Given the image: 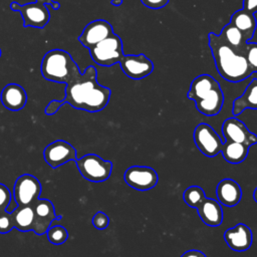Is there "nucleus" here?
<instances>
[{"label": "nucleus", "mask_w": 257, "mask_h": 257, "mask_svg": "<svg viewBox=\"0 0 257 257\" xmlns=\"http://www.w3.org/2000/svg\"><path fill=\"white\" fill-rule=\"evenodd\" d=\"M111 91L97 82V71L89 65L66 83L65 97L62 100H51L45 107V114H54L64 103L76 109L88 112L102 110L108 103Z\"/></svg>", "instance_id": "1"}, {"label": "nucleus", "mask_w": 257, "mask_h": 257, "mask_svg": "<svg viewBox=\"0 0 257 257\" xmlns=\"http://www.w3.org/2000/svg\"><path fill=\"white\" fill-rule=\"evenodd\" d=\"M208 42L218 73L225 80L240 82L253 73L245 54L233 49L220 34L209 33Z\"/></svg>", "instance_id": "2"}, {"label": "nucleus", "mask_w": 257, "mask_h": 257, "mask_svg": "<svg viewBox=\"0 0 257 257\" xmlns=\"http://www.w3.org/2000/svg\"><path fill=\"white\" fill-rule=\"evenodd\" d=\"M187 97L195 101L196 108L208 116L220 112L224 104V93L219 82L210 74H201L193 79Z\"/></svg>", "instance_id": "3"}, {"label": "nucleus", "mask_w": 257, "mask_h": 257, "mask_svg": "<svg viewBox=\"0 0 257 257\" xmlns=\"http://www.w3.org/2000/svg\"><path fill=\"white\" fill-rule=\"evenodd\" d=\"M40 69L45 79L65 84L80 72L71 55L63 49H52L46 52Z\"/></svg>", "instance_id": "4"}, {"label": "nucleus", "mask_w": 257, "mask_h": 257, "mask_svg": "<svg viewBox=\"0 0 257 257\" xmlns=\"http://www.w3.org/2000/svg\"><path fill=\"white\" fill-rule=\"evenodd\" d=\"M50 5L52 9L58 10L60 4L54 0H35L33 3L20 5L13 1L10 3V9L21 13L24 27L43 28L46 26L50 19V12L47 9Z\"/></svg>", "instance_id": "5"}, {"label": "nucleus", "mask_w": 257, "mask_h": 257, "mask_svg": "<svg viewBox=\"0 0 257 257\" xmlns=\"http://www.w3.org/2000/svg\"><path fill=\"white\" fill-rule=\"evenodd\" d=\"M92 60L100 66H111L122 58V41L114 32L88 49Z\"/></svg>", "instance_id": "6"}, {"label": "nucleus", "mask_w": 257, "mask_h": 257, "mask_svg": "<svg viewBox=\"0 0 257 257\" xmlns=\"http://www.w3.org/2000/svg\"><path fill=\"white\" fill-rule=\"evenodd\" d=\"M74 162L80 175L85 180L92 183L106 181L112 171V163L101 159L95 154L84 155Z\"/></svg>", "instance_id": "7"}, {"label": "nucleus", "mask_w": 257, "mask_h": 257, "mask_svg": "<svg viewBox=\"0 0 257 257\" xmlns=\"http://www.w3.org/2000/svg\"><path fill=\"white\" fill-rule=\"evenodd\" d=\"M41 184L30 174L19 176L13 187V199L17 206H31L40 198Z\"/></svg>", "instance_id": "8"}, {"label": "nucleus", "mask_w": 257, "mask_h": 257, "mask_svg": "<svg viewBox=\"0 0 257 257\" xmlns=\"http://www.w3.org/2000/svg\"><path fill=\"white\" fill-rule=\"evenodd\" d=\"M194 142L199 151L208 158L217 156L221 152L223 146L216 131L205 122H202L195 127Z\"/></svg>", "instance_id": "9"}, {"label": "nucleus", "mask_w": 257, "mask_h": 257, "mask_svg": "<svg viewBox=\"0 0 257 257\" xmlns=\"http://www.w3.org/2000/svg\"><path fill=\"white\" fill-rule=\"evenodd\" d=\"M124 182L135 190L148 191L153 189L159 181L157 172L147 166L130 167L123 174Z\"/></svg>", "instance_id": "10"}, {"label": "nucleus", "mask_w": 257, "mask_h": 257, "mask_svg": "<svg viewBox=\"0 0 257 257\" xmlns=\"http://www.w3.org/2000/svg\"><path fill=\"white\" fill-rule=\"evenodd\" d=\"M43 157L52 169H56L69 161H75L76 150L68 142L63 140H57L45 147L43 151Z\"/></svg>", "instance_id": "11"}, {"label": "nucleus", "mask_w": 257, "mask_h": 257, "mask_svg": "<svg viewBox=\"0 0 257 257\" xmlns=\"http://www.w3.org/2000/svg\"><path fill=\"white\" fill-rule=\"evenodd\" d=\"M119 65L122 72L133 79H142L150 75L154 70L153 61L144 53L123 55L119 61Z\"/></svg>", "instance_id": "12"}, {"label": "nucleus", "mask_w": 257, "mask_h": 257, "mask_svg": "<svg viewBox=\"0 0 257 257\" xmlns=\"http://www.w3.org/2000/svg\"><path fill=\"white\" fill-rule=\"evenodd\" d=\"M222 133L225 141L236 142L248 147L257 144V135L251 133L243 121L237 117H229L222 124Z\"/></svg>", "instance_id": "13"}, {"label": "nucleus", "mask_w": 257, "mask_h": 257, "mask_svg": "<svg viewBox=\"0 0 257 257\" xmlns=\"http://www.w3.org/2000/svg\"><path fill=\"white\" fill-rule=\"evenodd\" d=\"M31 206L34 213L32 231L36 235H43L47 232L52 222L57 218L54 206L51 201L41 198H39Z\"/></svg>", "instance_id": "14"}, {"label": "nucleus", "mask_w": 257, "mask_h": 257, "mask_svg": "<svg viewBox=\"0 0 257 257\" xmlns=\"http://www.w3.org/2000/svg\"><path fill=\"white\" fill-rule=\"evenodd\" d=\"M112 33L113 28L109 22L103 19H96L86 24L77 39L85 48L89 49Z\"/></svg>", "instance_id": "15"}, {"label": "nucleus", "mask_w": 257, "mask_h": 257, "mask_svg": "<svg viewBox=\"0 0 257 257\" xmlns=\"http://www.w3.org/2000/svg\"><path fill=\"white\" fill-rule=\"evenodd\" d=\"M224 239L229 248L234 251L243 252L251 247L253 237L250 228L245 224L239 223L225 231Z\"/></svg>", "instance_id": "16"}, {"label": "nucleus", "mask_w": 257, "mask_h": 257, "mask_svg": "<svg viewBox=\"0 0 257 257\" xmlns=\"http://www.w3.org/2000/svg\"><path fill=\"white\" fill-rule=\"evenodd\" d=\"M1 102L9 110H20L27 102V93L21 85L9 83L1 91Z\"/></svg>", "instance_id": "17"}, {"label": "nucleus", "mask_w": 257, "mask_h": 257, "mask_svg": "<svg viewBox=\"0 0 257 257\" xmlns=\"http://www.w3.org/2000/svg\"><path fill=\"white\" fill-rule=\"evenodd\" d=\"M217 198L220 204L226 207L236 206L242 198V190L237 182L232 179H223L216 188Z\"/></svg>", "instance_id": "18"}, {"label": "nucleus", "mask_w": 257, "mask_h": 257, "mask_svg": "<svg viewBox=\"0 0 257 257\" xmlns=\"http://www.w3.org/2000/svg\"><path fill=\"white\" fill-rule=\"evenodd\" d=\"M202 222L208 226L216 227L223 222V210L219 201L205 197L197 207Z\"/></svg>", "instance_id": "19"}, {"label": "nucleus", "mask_w": 257, "mask_h": 257, "mask_svg": "<svg viewBox=\"0 0 257 257\" xmlns=\"http://www.w3.org/2000/svg\"><path fill=\"white\" fill-rule=\"evenodd\" d=\"M247 108L257 109V78H253L242 95L234 99L232 113L237 116Z\"/></svg>", "instance_id": "20"}, {"label": "nucleus", "mask_w": 257, "mask_h": 257, "mask_svg": "<svg viewBox=\"0 0 257 257\" xmlns=\"http://www.w3.org/2000/svg\"><path fill=\"white\" fill-rule=\"evenodd\" d=\"M230 23L241 30L248 41L254 36L257 27V21L254 14H251L244 9L237 10L232 14Z\"/></svg>", "instance_id": "21"}, {"label": "nucleus", "mask_w": 257, "mask_h": 257, "mask_svg": "<svg viewBox=\"0 0 257 257\" xmlns=\"http://www.w3.org/2000/svg\"><path fill=\"white\" fill-rule=\"evenodd\" d=\"M220 35L233 49H235L237 52L241 54H245L248 40L243 34V32L239 30L236 26L229 22L227 25L224 26Z\"/></svg>", "instance_id": "22"}, {"label": "nucleus", "mask_w": 257, "mask_h": 257, "mask_svg": "<svg viewBox=\"0 0 257 257\" xmlns=\"http://www.w3.org/2000/svg\"><path fill=\"white\" fill-rule=\"evenodd\" d=\"M12 220L14 228L21 232H28L32 230L34 213L32 206H17L12 212Z\"/></svg>", "instance_id": "23"}, {"label": "nucleus", "mask_w": 257, "mask_h": 257, "mask_svg": "<svg viewBox=\"0 0 257 257\" xmlns=\"http://www.w3.org/2000/svg\"><path fill=\"white\" fill-rule=\"evenodd\" d=\"M223 158L231 164H239L243 162L249 153V147L240 143L225 141L222 146Z\"/></svg>", "instance_id": "24"}, {"label": "nucleus", "mask_w": 257, "mask_h": 257, "mask_svg": "<svg viewBox=\"0 0 257 257\" xmlns=\"http://www.w3.org/2000/svg\"><path fill=\"white\" fill-rule=\"evenodd\" d=\"M206 197L204 190L199 186H191L187 188L184 192L183 198L185 203L192 208L197 209L202 200Z\"/></svg>", "instance_id": "25"}, {"label": "nucleus", "mask_w": 257, "mask_h": 257, "mask_svg": "<svg viewBox=\"0 0 257 257\" xmlns=\"http://www.w3.org/2000/svg\"><path fill=\"white\" fill-rule=\"evenodd\" d=\"M48 241L53 245H60L68 239L67 230L60 225L50 226L46 232Z\"/></svg>", "instance_id": "26"}, {"label": "nucleus", "mask_w": 257, "mask_h": 257, "mask_svg": "<svg viewBox=\"0 0 257 257\" xmlns=\"http://www.w3.org/2000/svg\"><path fill=\"white\" fill-rule=\"evenodd\" d=\"M245 56L252 72L253 73L257 72V43L256 42H251L247 44Z\"/></svg>", "instance_id": "27"}, {"label": "nucleus", "mask_w": 257, "mask_h": 257, "mask_svg": "<svg viewBox=\"0 0 257 257\" xmlns=\"http://www.w3.org/2000/svg\"><path fill=\"white\" fill-rule=\"evenodd\" d=\"M14 228L12 215L6 210L0 212V234H6Z\"/></svg>", "instance_id": "28"}, {"label": "nucleus", "mask_w": 257, "mask_h": 257, "mask_svg": "<svg viewBox=\"0 0 257 257\" xmlns=\"http://www.w3.org/2000/svg\"><path fill=\"white\" fill-rule=\"evenodd\" d=\"M91 222H92V225L94 226V228H96L97 230H104L109 224V218L105 213L98 211L92 217Z\"/></svg>", "instance_id": "29"}, {"label": "nucleus", "mask_w": 257, "mask_h": 257, "mask_svg": "<svg viewBox=\"0 0 257 257\" xmlns=\"http://www.w3.org/2000/svg\"><path fill=\"white\" fill-rule=\"evenodd\" d=\"M11 193L9 189L4 185L0 183V212L7 209L11 202Z\"/></svg>", "instance_id": "30"}, {"label": "nucleus", "mask_w": 257, "mask_h": 257, "mask_svg": "<svg viewBox=\"0 0 257 257\" xmlns=\"http://www.w3.org/2000/svg\"><path fill=\"white\" fill-rule=\"evenodd\" d=\"M170 0H141V2L150 9H161L165 7Z\"/></svg>", "instance_id": "31"}, {"label": "nucleus", "mask_w": 257, "mask_h": 257, "mask_svg": "<svg viewBox=\"0 0 257 257\" xmlns=\"http://www.w3.org/2000/svg\"><path fill=\"white\" fill-rule=\"evenodd\" d=\"M243 9L251 14L257 12V0H243Z\"/></svg>", "instance_id": "32"}, {"label": "nucleus", "mask_w": 257, "mask_h": 257, "mask_svg": "<svg viewBox=\"0 0 257 257\" xmlns=\"http://www.w3.org/2000/svg\"><path fill=\"white\" fill-rule=\"evenodd\" d=\"M181 257H207V256L199 250H189V251H186Z\"/></svg>", "instance_id": "33"}, {"label": "nucleus", "mask_w": 257, "mask_h": 257, "mask_svg": "<svg viewBox=\"0 0 257 257\" xmlns=\"http://www.w3.org/2000/svg\"><path fill=\"white\" fill-rule=\"evenodd\" d=\"M110 4L113 6H120L122 4V0H111Z\"/></svg>", "instance_id": "34"}, {"label": "nucleus", "mask_w": 257, "mask_h": 257, "mask_svg": "<svg viewBox=\"0 0 257 257\" xmlns=\"http://www.w3.org/2000/svg\"><path fill=\"white\" fill-rule=\"evenodd\" d=\"M253 198H254L255 202L257 203V188L254 190V193H253Z\"/></svg>", "instance_id": "35"}, {"label": "nucleus", "mask_w": 257, "mask_h": 257, "mask_svg": "<svg viewBox=\"0 0 257 257\" xmlns=\"http://www.w3.org/2000/svg\"><path fill=\"white\" fill-rule=\"evenodd\" d=\"M0 56H1V49H0Z\"/></svg>", "instance_id": "36"}]
</instances>
